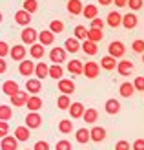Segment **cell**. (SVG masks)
<instances>
[{"label":"cell","instance_id":"obj_1","mask_svg":"<svg viewBox=\"0 0 144 150\" xmlns=\"http://www.w3.org/2000/svg\"><path fill=\"white\" fill-rule=\"evenodd\" d=\"M20 39H22V44H29V46H33V44H37V40H39V31H37L35 28L27 26V28L22 29Z\"/></svg>","mask_w":144,"mask_h":150},{"label":"cell","instance_id":"obj_2","mask_svg":"<svg viewBox=\"0 0 144 150\" xmlns=\"http://www.w3.org/2000/svg\"><path fill=\"white\" fill-rule=\"evenodd\" d=\"M124 53H126L124 42H120V40H113V42H110V46H108V55L115 57L117 61H119V59L124 57Z\"/></svg>","mask_w":144,"mask_h":150},{"label":"cell","instance_id":"obj_3","mask_svg":"<svg viewBox=\"0 0 144 150\" xmlns=\"http://www.w3.org/2000/svg\"><path fill=\"white\" fill-rule=\"evenodd\" d=\"M66 57H67V51L64 50V48H51V51H49V61L53 62V64H62V62H66Z\"/></svg>","mask_w":144,"mask_h":150},{"label":"cell","instance_id":"obj_4","mask_svg":"<svg viewBox=\"0 0 144 150\" xmlns=\"http://www.w3.org/2000/svg\"><path fill=\"white\" fill-rule=\"evenodd\" d=\"M40 125H42V115L39 114V112H29V114L26 115V126L29 130L40 128Z\"/></svg>","mask_w":144,"mask_h":150},{"label":"cell","instance_id":"obj_5","mask_svg":"<svg viewBox=\"0 0 144 150\" xmlns=\"http://www.w3.org/2000/svg\"><path fill=\"white\" fill-rule=\"evenodd\" d=\"M35 62L33 61H27V59H24L20 64H18V73L22 75V77H31V75H35Z\"/></svg>","mask_w":144,"mask_h":150},{"label":"cell","instance_id":"obj_6","mask_svg":"<svg viewBox=\"0 0 144 150\" xmlns=\"http://www.w3.org/2000/svg\"><path fill=\"white\" fill-rule=\"evenodd\" d=\"M26 53H27V50H26L24 44H15L11 48V51H9V57L13 61H17V62H22L26 59Z\"/></svg>","mask_w":144,"mask_h":150},{"label":"cell","instance_id":"obj_7","mask_svg":"<svg viewBox=\"0 0 144 150\" xmlns=\"http://www.w3.org/2000/svg\"><path fill=\"white\" fill-rule=\"evenodd\" d=\"M98 73H100V64L95 62V61H89L84 64V73L82 75H86L88 79H95L98 77Z\"/></svg>","mask_w":144,"mask_h":150},{"label":"cell","instance_id":"obj_8","mask_svg":"<svg viewBox=\"0 0 144 150\" xmlns=\"http://www.w3.org/2000/svg\"><path fill=\"white\" fill-rule=\"evenodd\" d=\"M15 22H17L18 26H22V28H27L31 24V13H27L26 9H18L15 13Z\"/></svg>","mask_w":144,"mask_h":150},{"label":"cell","instance_id":"obj_9","mask_svg":"<svg viewBox=\"0 0 144 150\" xmlns=\"http://www.w3.org/2000/svg\"><path fill=\"white\" fill-rule=\"evenodd\" d=\"M9 99H11V106H26V103H27V99H29V93L18 90V92L15 93V95H11Z\"/></svg>","mask_w":144,"mask_h":150},{"label":"cell","instance_id":"obj_10","mask_svg":"<svg viewBox=\"0 0 144 150\" xmlns=\"http://www.w3.org/2000/svg\"><path fill=\"white\" fill-rule=\"evenodd\" d=\"M0 150H18V141L15 136H6L0 141Z\"/></svg>","mask_w":144,"mask_h":150},{"label":"cell","instance_id":"obj_11","mask_svg":"<svg viewBox=\"0 0 144 150\" xmlns=\"http://www.w3.org/2000/svg\"><path fill=\"white\" fill-rule=\"evenodd\" d=\"M40 90H42V82H40V79H37V77L27 79V82H26V92H27V93L39 95Z\"/></svg>","mask_w":144,"mask_h":150},{"label":"cell","instance_id":"obj_12","mask_svg":"<svg viewBox=\"0 0 144 150\" xmlns=\"http://www.w3.org/2000/svg\"><path fill=\"white\" fill-rule=\"evenodd\" d=\"M67 71H70L71 75H82L84 73V62L79 61V59H73L71 62H67Z\"/></svg>","mask_w":144,"mask_h":150},{"label":"cell","instance_id":"obj_13","mask_svg":"<svg viewBox=\"0 0 144 150\" xmlns=\"http://www.w3.org/2000/svg\"><path fill=\"white\" fill-rule=\"evenodd\" d=\"M133 62L131 61H126V59H122V61H119V64H117V71L122 75V77H128L131 71H133Z\"/></svg>","mask_w":144,"mask_h":150},{"label":"cell","instance_id":"obj_14","mask_svg":"<svg viewBox=\"0 0 144 150\" xmlns=\"http://www.w3.org/2000/svg\"><path fill=\"white\" fill-rule=\"evenodd\" d=\"M58 92H62L66 95H71L75 92V82L71 79H60L58 81Z\"/></svg>","mask_w":144,"mask_h":150},{"label":"cell","instance_id":"obj_15","mask_svg":"<svg viewBox=\"0 0 144 150\" xmlns=\"http://www.w3.org/2000/svg\"><path fill=\"white\" fill-rule=\"evenodd\" d=\"M84 112H86V106L82 103H71V106H70V115L71 119H80L82 115H84Z\"/></svg>","mask_w":144,"mask_h":150},{"label":"cell","instance_id":"obj_16","mask_svg":"<svg viewBox=\"0 0 144 150\" xmlns=\"http://www.w3.org/2000/svg\"><path fill=\"white\" fill-rule=\"evenodd\" d=\"M67 13L70 15H82V9H84V4L80 0H67Z\"/></svg>","mask_w":144,"mask_h":150},{"label":"cell","instance_id":"obj_17","mask_svg":"<svg viewBox=\"0 0 144 150\" xmlns=\"http://www.w3.org/2000/svg\"><path fill=\"white\" fill-rule=\"evenodd\" d=\"M106 22H108L110 28H119V26H122V15L117 13V11H110Z\"/></svg>","mask_w":144,"mask_h":150},{"label":"cell","instance_id":"obj_18","mask_svg":"<svg viewBox=\"0 0 144 150\" xmlns=\"http://www.w3.org/2000/svg\"><path fill=\"white\" fill-rule=\"evenodd\" d=\"M137 24H139V18H137V15H135V13H126L124 17H122V26L126 29L137 28Z\"/></svg>","mask_w":144,"mask_h":150},{"label":"cell","instance_id":"obj_19","mask_svg":"<svg viewBox=\"0 0 144 150\" xmlns=\"http://www.w3.org/2000/svg\"><path fill=\"white\" fill-rule=\"evenodd\" d=\"M39 42L42 46H51V44L55 42V33H51L49 29H44V31L39 33Z\"/></svg>","mask_w":144,"mask_h":150},{"label":"cell","instance_id":"obj_20","mask_svg":"<svg viewBox=\"0 0 144 150\" xmlns=\"http://www.w3.org/2000/svg\"><path fill=\"white\" fill-rule=\"evenodd\" d=\"M89 136H91V141L100 143V141L106 139V128H102V126H93V128L89 130Z\"/></svg>","mask_w":144,"mask_h":150},{"label":"cell","instance_id":"obj_21","mask_svg":"<svg viewBox=\"0 0 144 150\" xmlns=\"http://www.w3.org/2000/svg\"><path fill=\"white\" fill-rule=\"evenodd\" d=\"M35 77L40 79V81L49 77V66L46 62H37V66H35Z\"/></svg>","mask_w":144,"mask_h":150},{"label":"cell","instance_id":"obj_22","mask_svg":"<svg viewBox=\"0 0 144 150\" xmlns=\"http://www.w3.org/2000/svg\"><path fill=\"white\" fill-rule=\"evenodd\" d=\"M29 55H31V59H35V61H39V59H44V55H46V50H44V46L40 42L33 44L31 48H29Z\"/></svg>","mask_w":144,"mask_h":150},{"label":"cell","instance_id":"obj_23","mask_svg":"<svg viewBox=\"0 0 144 150\" xmlns=\"http://www.w3.org/2000/svg\"><path fill=\"white\" fill-rule=\"evenodd\" d=\"M117 59L115 57H111V55H106V57H102L100 59V68L102 70H108V71H111V70H115L117 68Z\"/></svg>","mask_w":144,"mask_h":150},{"label":"cell","instance_id":"obj_24","mask_svg":"<svg viewBox=\"0 0 144 150\" xmlns=\"http://www.w3.org/2000/svg\"><path fill=\"white\" fill-rule=\"evenodd\" d=\"M26 106H27L29 112H39V110L42 108V99H40L39 95H29V99H27V103H26Z\"/></svg>","mask_w":144,"mask_h":150},{"label":"cell","instance_id":"obj_25","mask_svg":"<svg viewBox=\"0 0 144 150\" xmlns=\"http://www.w3.org/2000/svg\"><path fill=\"white\" fill-rule=\"evenodd\" d=\"M13 136L17 137V141H27L29 137H31V130H29L26 125H24V126H17Z\"/></svg>","mask_w":144,"mask_h":150},{"label":"cell","instance_id":"obj_26","mask_svg":"<svg viewBox=\"0 0 144 150\" xmlns=\"http://www.w3.org/2000/svg\"><path fill=\"white\" fill-rule=\"evenodd\" d=\"M18 90H20V86H18V82L17 81H6L4 82V84H2V92L6 93V95H15V93H17L18 92Z\"/></svg>","mask_w":144,"mask_h":150},{"label":"cell","instance_id":"obj_27","mask_svg":"<svg viewBox=\"0 0 144 150\" xmlns=\"http://www.w3.org/2000/svg\"><path fill=\"white\" fill-rule=\"evenodd\" d=\"M104 108H106V114H110V115H117L119 112H120V103L117 99H108L104 104Z\"/></svg>","mask_w":144,"mask_h":150},{"label":"cell","instance_id":"obj_28","mask_svg":"<svg viewBox=\"0 0 144 150\" xmlns=\"http://www.w3.org/2000/svg\"><path fill=\"white\" fill-rule=\"evenodd\" d=\"M64 50L67 51V53H77V51L80 50V40H77L75 37H71V39H66Z\"/></svg>","mask_w":144,"mask_h":150},{"label":"cell","instance_id":"obj_29","mask_svg":"<svg viewBox=\"0 0 144 150\" xmlns=\"http://www.w3.org/2000/svg\"><path fill=\"white\" fill-rule=\"evenodd\" d=\"M80 50L84 51L86 55H91V57H93V55H97V51H98L97 44H95V42H91V40H88V39H86V40H82V44H80Z\"/></svg>","mask_w":144,"mask_h":150},{"label":"cell","instance_id":"obj_30","mask_svg":"<svg viewBox=\"0 0 144 150\" xmlns=\"http://www.w3.org/2000/svg\"><path fill=\"white\" fill-rule=\"evenodd\" d=\"M119 93L126 97V99H130V97L135 93V86H133V82H122V84L119 86Z\"/></svg>","mask_w":144,"mask_h":150},{"label":"cell","instance_id":"obj_31","mask_svg":"<svg viewBox=\"0 0 144 150\" xmlns=\"http://www.w3.org/2000/svg\"><path fill=\"white\" fill-rule=\"evenodd\" d=\"M49 77L55 79V81L64 79V68H62V64H51L49 66Z\"/></svg>","mask_w":144,"mask_h":150},{"label":"cell","instance_id":"obj_32","mask_svg":"<svg viewBox=\"0 0 144 150\" xmlns=\"http://www.w3.org/2000/svg\"><path fill=\"white\" fill-rule=\"evenodd\" d=\"M82 15H84V18L93 20V18H97V15H98V7L95 4H86L84 9H82Z\"/></svg>","mask_w":144,"mask_h":150},{"label":"cell","instance_id":"obj_33","mask_svg":"<svg viewBox=\"0 0 144 150\" xmlns=\"http://www.w3.org/2000/svg\"><path fill=\"white\" fill-rule=\"evenodd\" d=\"M82 119H84L88 125H95V123L98 121V112H97L95 108H86V112H84V115H82Z\"/></svg>","mask_w":144,"mask_h":150},{"label":"cell","instance_id":"obj_34","mask_svg":"<svg viewBox=\"0 0 144 150\" xmlns=\"http://www.w3.org/2000/svg\"><path fill=\"white\" fill-rule=\"evenodd\" d=\"M75 139H77V143H88V141H91V136H89V130L88 128H79L75 132Z\"/></svg>","mask_w":144,"mask_h":150},{"label":"cell","instance_id":"obj_35","mask_svg":"<svg viewBox=\"0 0 144 150\" xmlns=\"http://www.w3.org/2000/svg\"><path fill=\"white\" fill-rule=\"evenodd\" d=\"M58 132L60 134H71L73 132V121L71 119H60L58 121Z\"/></svg>","mask_w":144,"mask_h":150},{"label":"cell","instance_id":"obj_36","mask_svg":"<svg viewBox=\"0 0 144 150\" xmlns=\"http://www.w3.org/2000/svg\"><path fill=\"white\" fill-rule=\"evenodd\" d=\"M104 39V33H102V29H93V28H89L88 29V40H91V42H100Z\"/></svg>","mask_w":144,"mask_h":150},{"label":"cell","instance_id":"obj_37","mask_svg":"<svg viewBox=\"0 0 144 150\" xmlns=\"http://www.w3.org/2000/svg\"><path fill=\"white\" fill-rule=\"evenodd\" d=\"M57 106H58V110H70V106H71V99H70V95L60 93V95H58V99H57Z\"/></svg>","mask_w":144,"mask_h":150},{"label":"cell","instance_id":"obj_38","mask_svg":"<svg viewBox=\"0 0 144 150\" xmlns=\"http://www.w3.org/2000/svg\"><path fill=\"white\" fill-rule=\"evenodd\" d=\"M13 115V110L9 104H0V121H9Z\"/></svg>","mask_w":144,"mask_h":150},{"label":"cell","instance_id":"obj_39","mask_svg":"<svg viewBox=\"0 0 144 150\" xmlns=\"http://www.w3.org/2000/svg\"><path fill=\"white\" fill-rule=\"evenodd\" d=\"M75 39L77 40H86L88 39V29H86V26H82V24H79V26H75Z\"/></svg>","mask_w":144,"mask_h":150},{"label":"cell","instance_id":"obj_40","mask_svg":"<svg viewBox=\"0 0 144 150\" xmlns=\"http://www.w3.org/2000/svg\"><path fill=\"white\" fill-rule=\"evenodd\" d=\"M49 31L55 33V35L62 33V31H64V22H62V20H51V22H49Z\"/></svg>","mask_w":144,"mask_h":150},{"label":"cell","instance_id":"obj_41","mask_svg":"<svg viewBox=\"0 0 144 150\" xmlns=\"http://www.w3.org/2000/svg\"><path fill=\"white\" fill-rule=\"evenodd\" d=\"M22 9H26L27 13H35L37 9H39V2L37 0H24V4H22Z\"/></svg>","mask_w":144,"mask_h":150},{"label":"cell","instance_id":"obj_42","mask_svg":"<svg viewBox=\"0 0 144 150\" xmlns=\"http://www.w3.org/2000/svg\"><path fill=\"white\" fill-rule=\"evenodd\" d=\"M131 50L135 51V53H144V40L142 39H137V40H133L131 42Z\"/></svg>","mask_w":144,"mask_h":150},{"label":"cell","instance_id":"obj_43","mask_svg":"<svg viewBox=\"0 0 144 150\" xmlns=\"http://www.w3.org/2000/svg\"><path fill=\"white\" fill-rule=\"evenodd\" d=\"M9 51H11V48H9V44H7L6 40H0V59H4V57H7V55H9Z\"/></svg>","mask_w":144,"mask_h":150},{"label":"cell","instance_id":"obj_44","mask_svg":"<svg viewBox=\"0 0 144 150\" xmlns=\"http://www.w3.org/2000/svg\"><path fill=\"white\" fill-rule=\"evenodd\" d=\"M55 150H71V143L67 139H60V141H57Z\"/></svg>","mask_w":144,"mask_h":150},{"label":"cell","instance_id":"obj_45","mask_svg":"<svg viewBox=\"0 0 144 150\" xmlns=\"http://www.w3.org/2000/svg\"><path fill=\"white\" fill-rule=\"evenodd\" d=\"M142 0H128V6H130V9L131 11H139L140 7H142Z\"/></svg>","mask_w":144,"mask_h":150},{"label":"cell","instance_id":"obj_46","mask_svg":"<svg viewBox=\"0 0 144 150\" xmlns=\"http://www.w3.org/2000/svg\"><path fill=\"white\" fill-rule=\"evenodd\" d=\"M33 150H51V146H49V143L48 141H37L35 143V146H33Z\"/></svg>","mask_w":144,"mask_h":150},{"label":"cell","instance_id":"obj_47","mask_svg":"<svg viewBox=\"0 0 144 150\" xmlns=\"http://www.w3.org/2000/svg\"><path fill=\"white\" fill-rule=\"evenodd\" d=\"M133 86H135V92H144V77H137L133 81Z\"/></svg>","mask_w":144,"mask_h":150},{"label":"cell","instance_id":"obj_48","mask_svg":"<svg viewBox=\"0 0 144 150\" xmlns=\"http://www.w3.org/2000/svg\"><path fill=\"white\" fill-rule=\"evenodd\" d=\"M89 22H91V24H89V28H93V29H102L104 28V20L102 18H93V20H89Z\"/></svg>","mask_w":144,"mask_h":150},{"label":"cell","instance_id":"obj_49","mask_svg":"<svg viewBox=\"0 0 144 150\" xmlns=\"http://www.w3.org/2000/svg\"><path fill=\"white\" fill-rule=\"evenodd\" d=\"M7 132H9V125H7V121H0V139L6 137Z\"/></svg>","mask_w":144,"mask_h":150},{"label":"cell","instance_id":"obj_50","mask_svg":"<svg viewBox=\"0 0 144 150\" xmlns=\"http://www.w3.org/2000/svg\"><path fill=\"white\" fill-rule=\"evenodd\" d=\"M115 150H130V143H128L126 139H120L115 145Z\"/></svg>","mask_w":144,"mask_h":150},{"label":"cell","instance_id":"obj_51","mask_svg":"<svg viewBox=\"0 0 144 150\" xmlns=\"http://www.w3.org/2000/svg\"><path fill=\"white\" fill-rule=\"evenodd\" d=\"M131 150H144V139H135L131 145Z\"/></svg>","mask_w":144,"mask_h":150},{"label":"cell","instance_id":"obj_52","mask_svg":"<svg viewBox=\"0 0 144 150\" xmlns=\"http://www.w3.org/2000/svg\"><path fill=\"white\" fill-rule=\"evenodd\" d=\"M6 70H7V62L4 61V59H0V75L6 73Z\"/></svg>","mask_w":144,"mask_h":150},{"label":"cell","instance_id":"obj_53","mask_svg":"<svg viewBox=\"0 0 144 150\" xmlns=\"http://www.w3.org/2000/svg\"><path fill=\"white\" fill-rule=\"evenodd\" d=\"M113 2H115L117 7H124V6H128V0H113Z\"/></svg>","mask_w":144,"mask_h":150},{"label":"cell","instance_id":"obj_54","mask_svg":"<svg viewBox=\"0 0 144 150\" xmlns=\"http://www.w3.org/2000/svg\"><path fill=\"white\" fill-rule=\"evenodd\" d=\"M100 6H110V4H113V0H97Z\"/></svg>","mask_w":144,"mask_h":150},{"label":"cell","instance_id":"obj_55","mask_svg":"<svg viewBox=\"0 0 144 150\" xmlns=\"http://www.w3.org/2000/svg\"><path fill=\"white\" fill-rule=\"evenodd\" d=\"M2 20H4V15H2V11H0V24H2Z\"/></svg>","mask_w":144,"mask_h":150},{"label":"cell","instance_id":"obj_56","mask_svg":"<svg viewBox=\"0 0 144 150\" xmlns=\"http://www.w3.org/2000/svg\"><path fill=\"white\" fill-rule=\"evenodd\" d=\"M142 62H144V53H142Z\"/></svg>","mask_w":144,"mask_h":150},{"label":"cell","instance_id":"obj_57","mask_svg":"<svg viewBox=\"0 0 144 150\" xmlns=\"http://www.w3.org/2000/svg\"><path fill=\"white\" fill-rule=\"evenodd\" d=\"M26 150H27V148H26ZM31 150H33V148H31Z\"/></svg>","mask_w":144,"mask_h":150}]
</instances>
